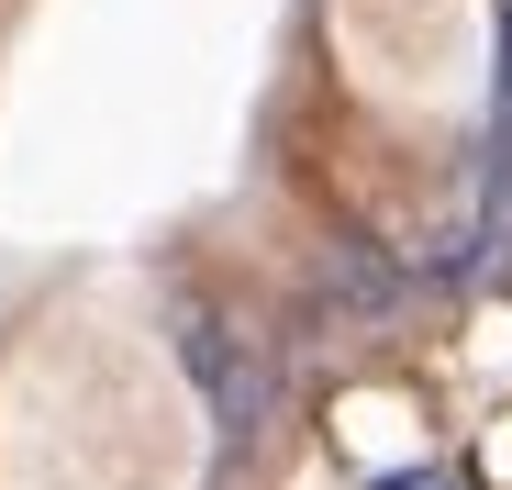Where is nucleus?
<instances>
[{
    "instance_id": "obj_2",
    "label": "nucleus",
    "mask_w": 512,
    "mask_h": 490,
    "mask_svg": "<svg viewBox=\"0 0 512 490\" xmlns=\"http://www.w3.org/2000/svg\"><path fill=\"white\" fill-rule=\"evenodd\" d=\"M323 290H346V323H401V301H412V279H401L390 257H368V245H334V257H323Z\"/></svg>"
},
{
    "instance_id": "obj_1",
    "label": "nucleus",
    "mask_w": 512,
    "mask_h": 490,
    "mask_svg": "<svg viewBox=\"0 0 512 490\" xmlns=\"http://www.w3.org/2000/svg\"><path fill=\"white\" fill-rule=\"evenodd\" d=\"M167 323H179V357L201 368V390H212V413L234 424V435H256V424H268V401H279V379H268V357H256V346H234L223 335V323L212 312H167Z\"/></svg>"
}]
</instances>
